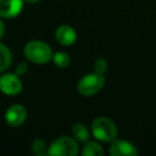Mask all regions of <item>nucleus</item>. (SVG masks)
<instances>
[{"label":"nucleus","mask_w":156,"mask_h":156,"mask_svg":"<svg viewBox=\"0 0 156 156\" xmlns=\"http://www.w3.org/2000/svg\"><path fill=\"white\" fill-rule=\"evenodd\" d=\"M24 55L29 62L37 65H44L50 62L54 52L51 47L46 42L33 40L25 45Z\"/></svg>","instance_id":"obj_1"},{"label":"nucleus","mask_w":156,"mask_h":156,"mask_svg":"<svg viewBox=\"0 0 156 156\" xmlns=\"http://www.w3.org/2000/svg\"><path fill=\"white\" fill-rule=\"evenodd\" d=\"M90 130L93 138L102 143H111L118 137V127L115 123L106 117L94 119Z\"/></svg>","instance_id":"obj_2"},{"label":"nucleus","mask_w":156,"mask_h":156,"mask_svg":"<svg viewBox=\"0 0 156 156\" xmlns=\"http://www.w3.org/2000/svg\"><path fill=\"white\" fill-rule=\"evenodd\" d=\"M80 153L78 141L73 136H61L48 145L47 155L50 156H76Z\"/></svg>","instance_id":"obj_3"},{"label":"nucleus","mask_w":156,"mask_h":156,"mask_svg":"<svg viewBox=\"0 0 156 156\" xmlns=\"http://www.w3.org/2000/svg\"><path fill=\"white\" fill-rule=\"evenodd\" d=\"M105 86V76L100 73H90L83 76L77 83L79 94L86 98L93 96L102 91Z\"/></svg>","instance_id":"obj_4"},{"label":"nucleus","mask_w":156,"mask_h":156,"mask_svg":"<svg viewBox=\"0 0 156 156\" xmlns=\"http://www.w3.org/2000/svg\"><path fill=\"white\" fill-rule=\"evenodd\" d=\"M0 91L5 95L15 96L23 91V81L16 73H2L0 76Z\"/></svg>","instance_id":"obj_5"},{"label":"nucleus","mask_w":156,"mask_h":156,"mask_svg":"<svg viewBox=\"0 0 156 156\" xmlns=\"http://www.w3.org/2000/svg\"><path fill=\"white\" fill-rule=\"evenodd\" d=\"M28 110L22 104H13L5 110V121L11 127H18L26 122Z\"/></svg>","instance_id":"obj_6"},{"label":"nucleus","mask_w":156,"mask_h":156,"mask_svg":"<svg viewBox=\"0 0 156 156\" xmlns=\"http://www.w3.org/2000/svg\"><path fill=\"white\" fill-rule=\"evenodd\" d=\"M24 0H0V17L11 20L17 17L23 11Z\"/></svg>","instance_id":"obj_7"},{"label":"nucleus","mask_w":156,"mask_h":156,"mask_svg":"<svg viewBox=\"0 0 156 156\" xmlns=\"http://www.w3.org/2000/svg\"><path fill=\"white\" fill-rule=\"evenodd\" d=\"M138 153L136 145L123 139L113 140L109 147V154L111 156H136Z\"/></svg>","instance_id":"obj_8"},{"label":"nucleus","mask_w":156,"mask_h":156,"mask_svg":"<svg viewBox=\"0 0 156 156\" xmlns=\"http://www.w3.org/2000/svg\"><path fill=\"white\" fill-rule=\"evenodd\" d=\"M56 40L62 46H72L77 40V32L72 26L61 25L56 29L55 32Z\"/></svg>","instance_id":"obj_9"},{"label":"nucleus","mask_w":156,"mask_h":156,"mask_svg":"<svg viewBox=\"0 0 156 156\" xmlns=\"http://www.w3.org/2000/svg\"><path fill=\"white\" fill-rule=\"evenodd\" d=\"M72 136L78 141V142H87L91 139V130L87 127L83 123L76 122L72 126Z\"/></svg>","instance_id":"obj_10"},{"label":"nucleus","mask_w":156,"mask_h":156,"mask_svg":"<svg viewBox=\"0 0 156 156\" xmlns=\"http://www.w3.org/2000/svg\"><path fill=\"white\" fill-rule=\"evenodd\" d=\"M13 62L11 49L0 41V73H5L10 69Z\"/></svg>","instance_id":"obj_11"},{"label":"nucleus","mask_w":156,"mask_h":156,"mask_svg":"<svg viewBox=\"0 0 156 156\" xmlns=\"http://www.w3.org/2000/svg\"><path fill=\"white\" fill-rule=\"evenodd\" d=\"M80 154L83 156H104L105 151L100 141L89 140L85 142V145L81 149Z\"/></svg>","instance_id":"obj_12"},{"label":"nucleus","mask_w":156,"mask_h":156,"mask_svg":"<svg viewBox=\"0 0 156 156\" xmlns=\"http://www.w3.org/2000/svg\"><path fill=\"white\" fill-rule=\"evenodd\" d=\"M52 62L59 69H65L71 63V57L65 51H57L52 55Z\"/></svg>","instance_id":"obj_13"},{"label":"nucleus","mask_w":156,"mask_h":156,"mask_svg":"<svg viewBox=\"0 0 156 156\" xmlns=\"http://www.w3.org/2000/svg\"><path fill=\"white\" fill-rule=\"evenodd\" d=\"M31 147H32V152L35 154V155H39V156L47 155L48 147L43 139H41V138L34 139L32 144H31Z\"/></svg>","instance_id":"obj_14"},{"label":"nucleus","mask_w":156,"mask_h":156,"mask_svg":"<svg viewBox=\"0 0 156 156\" xmlns=\"http://www.w3.org/2000/svg\"><path fill=\"white\" fill-rule=\"evenodd\" d=\"M93 69L94 72L104 75L107 72V69H108V63L104 58H98L93 63Z\"/></svg>","instance_id":"obj_15"},{"label":"nucleus","mask_w":156,"mask_h":156,"mask_svg":"<svg viewBox=\"0 0 156 156\" xmlns=\"http://www.w3.org/2000/svg\"><path fill=\"white\" fill-rule=\"evenodd\" d=\"M28 69H29V65L27 62H24V61H22V62H20L17 65H16L15 67V73L17 74L18 76H24L25 74L28 72Z\"/></svg>","instance_id":"obj_16"},{"label":"nucleus","mask_w":156,"mask_h":156,"mask_svg":"<svg viewBox=\"0 0 156 156\" xmlns=\"http://www.w3.org/2000/svg\"><path fill=\"white\" fill-rule=\"evenodd\" d=\"M5 31H7V29H5V24L3 23L2 18L0 17V41L3 39V37L5 35Z\"/></svg>","instance_id":"obj_17"},{"label":"nucleus","mask_w":156,"mask_h":156,"mask_svg":"<svg viewBox=\"0 0 156 156\" xmlns=\"http://www.w3.org/2000/svg\"><path fill=\"white\" fill-rule=\"evenodd\" d=\"M42 1V0H24L25 3H28V5H33V3H37Z\"/></svg>","instance_id":"obj_18"}]
</instances>
